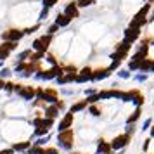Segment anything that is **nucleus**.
Segmentation results:
<instances>
[{
	"label": "nucleus",
	"mask_w": 154,
	"mask_h": 154,
	"mask_svg": "<svg viewBox=\"0 0 154 154\" xmlns=\"http://www.w3.org/2000/svg\"><path fill=\"white\" fill-rule=\"evenodd\" d=\"M147 78H149L147 73H137V75L133 76V80H135L137 83H144V82H147Z\"/></svg>",
	"instance_id": "473e14b6"
},
{
	"label": "nucleus",
	"mask_w": 154,
	"mask_h": 154,
	"mask_svg": "<svg viewBox=\"0 0 154 154\" xmlns=\"http://www.w3.org/2000/svg\"><path fill=\"white\" fill-rule=\"evenodd\" d=\"M43 116H45V118H50V119H57L61 116V111H59V107H57L56 104L47 106V107L43 109Z\"/></svg>",
	"instance_id": "dca6fc26"
},
{
	"label": "nucleus",
	"mask_w": 154,
	"mask_h": 154,
	"mask_svg": "<svg viewBox=\"0 0 154 154\" xmlns=\"http://www.w3.org/2000/svg\"><path fill=\"white\" fill-rule=\"evenodd\" d=\"M76 75L78 73H64V82H66V85L75 83V82H76Z\"/></svg>",
	"instance_id": "7c9ffc66"
},
{
	"label": "nucleus",
	"mask_w": 154,
	"mask_h": 154,
	"mask_svg": "<svg viewBox=\"0 0 154 154\" xmlns=\"http://www.w3.org/2000/svg\"><path fill=\"white\" fill-rule=\"evenodd\" d=\"M12 73H14V69H12V68H2V69H0V80L9 82V78L12 76Z\"/></svg>",
	"instance_id": "5701e85b"
},
{
	"label": "nucleus",
	"mask_w": 154,
	"mask_h": 154,
	"mask_svg": "<svg viewBox=\"0 0 154 154\" xmlns=\"http://www.w3.org/2000/svg\"><path fill=\"white\" fill-rule=\"evenodd\" d=\"M61 94H63V95H73V90H66V88H64V90H61Z\"/></svg>",
	"instance_id": "de8ad7c7"
},
{
	"label": "nucleus",
	"mask_w": 154,
	"mask_h": 154,
	"mask_svg": "<svg viewBox=\"0 0 154 154\" xmlns=\"http://www.w3.org/2000/svg\"><path fill=\"white\" fill-rule=\"evenodd\" d=\"M87 111H88V114H90L92 118H100L102 116V107L99 104H92L87 107Z\"/></svg>",
	"instance_id": "aec40b11"
},
{
	"label": "nucleus",
	"mask_w": 154,
	"mask_h": 154,
	"mask_svg": "<svg viewBox=\"0 0 154 154\" xmlns=\"http://www.w3.org/2000/svg\"><path fill=\"white\" fill-rule=\"evenodd\" d=\"M52 45V35H42L35 38L31 47H33V52H42V54H49V47Z\"/></svg>",
	"instance_id": "39448f33"
},
{
	"label": "nucleus",
	"mask_w": 154,
	"mask_h": 154,
	"mask_svg": "<svg viewBox=\"0 0 154 154\" xmlns=\"http://www.w3.org/2000/svg\"><path fill=\"white\" fill-rule=\"evenodd\" d=\"M49 14H50V9L42 7V9H40V12H38V23H40V21H45V19L49 17Z\"/></svg>",
	"instance_id": "393cba45"
},
{
	"label": "nucleus",
	"mask_w": 154,
	"mask_h": 154,
	"mask_svg": "<svg viewBox=\"0 0 154 154\" xmlns=\"http://www.w3.org/2000/svg\"><path fill=\"white\" fill-rule=\"evenodd\" d=\"M45 61L50 64V68H54V66H59V64H57V57L54 56V54H47V56H45Z\"/></svg>",
	"instance_id": "f704fd0d"
},
{
	"label": "nucleus",
	"mask_w": 154,
	"mask_h": 154,
	"mask_svg": "<svg viewBox=\"0 0 154 154\" xmlns=\"http://www.w3.org/2000/svg\"><path fill=\"white\" fill-rule=\"evenodd\" d=\"M56 106L59 107V111H61V112H66L68 109H69V107H68V104H66V100H63V99H59Z\"/></svg>",
	"instance_id": "ea45409f"
},
{
	"label": "nucleus",
	"mask_w": 154,
	"mask_h": 154,
	"mask_svg": "<svg viewBox=\"0 0 154 154\" xmlns=\"http://www.w3.org/2000/svg\"><path fill=\"white\" fill-rule=\"evenodd\" d=\"M9 56H11V50H7L5 47L0 45V63H4L5 59H9Z\"/></svg>",
	"instance_id": "72a5a7b5"
},
{
	"label": "nucleus",
	"mask_w": 154,
	"mask_h": 154,
	"mask_svg": "<svg viewBox=\"0 0 154 154\" xmlns=\"http://www.w3.org/2000/svg\"><path fill=\"white\" fill-rule=\"evenodd\" d=\"M147 21H149V23L154 21V11H152V16H151V17H147Z\"/></svg>",
	"instance_id": "3c124183"
},
{
	"label": "nucleus",
	"mask_w": 154,
	"mask_h": 154,
	"mask_svg": "<svg viewBox=\"0 0 154 154\" xmlns=\"http://www.w3.org/2000/svg\"><path fill=\"white\" fill-rule=\"evenodd\" d=\"M123 36H125L126 42L133 43L135 40H139V38H140V29H137V28H126L125 31H123Z\"/></svg>",
	"instance_id": "2eb2a0df"
},
{
	"label": "nucleus",
	"mask_w": 154,
	"mask_h": 154,
	"mask_svg": "<svg viewBox=\"0 0 154 154\" xmlns=\"http://www.w3.org/2000/svg\"><path fill=\"white\" fill-rule=\"evenodd\" d=\"M63 14L68 16L71 21L76 19V17H80V7L76 5V2H69V4H66L64 9H63Z\"/></svg>",
	"instance_id": "f8f14e48"
},
{
	"label": "nucleus",
	"mask_w": 154,
	"mask_h": 154,
	"mask_svg": "<svg viewBox=\"0 0 154 154\" xmlns=\"http://www.w3.org/2000/svg\"><path fill=\"white\" fill-rule=\"evenodd\" d=\"M56 83H57V85H66V82H64V75H61V76L57 78Z\"/></svg>",
	"instance_id": "49530a36"
},
{
	"label": "nucleus",
	"mask_w": 154,
	"mask_h": 154,
	"mask_svg": "<svg viewBox=\"0 0 154 154\" xmlns=\"http://www.w3.org/2000/svg\"><path fill=\"white\" fill-rule=\"evenodd\" d=\"M4 87H5V82H4V80H0V90H4Z\"/></svg>",
	"instance_id": "8fccbe9b"
},
{
	"label": "nucleus",
	"mask_w": 154,
	"mask_h": 154,
	"mask_svg": "<svg viewBox=\"0 0 154 154\" xmlns=\"http://www.w3.org/2000/svg\"><path fill=\"white\" fill-rule=\"evenodd\" d=\"M36 99L47 106H54L59 100V92H57V88H52V87H47V88L38 87L36 88Z\"/></svg>",
	"instance_id": "f03ea898"
},
{
	"label": "nucleus",
	"mask_w": 154,
	"mask_h": 154,
	"mask_svg": "<svg viewBox=\"0 0 154 154\" xmlns=\"http://www.w3.org/2000/svg\"><path fill=\"white\" fill-rule=\"evenodd\" d=\"M125 151H126V149H123V151H118V152H112V154H125Z\"/></svg>",
	"instance_id": "603ef678"
},
{
	"label": "nucleus",
	"mask_w": 154,
	"mask_h": 154,
	"mask_svg": "<svg viewBox=\"0 0 154 154\" xmlns=\"http://www.w3.org/2000/svg\"><path fill=\"white\" fill-rule=\"evenodd\" d=\"M59 26V28H66V26H69L71 24V19L68 17V16H64L63 12H59V14L56 16V21H54Z\"/></svg>",
	"instance_id": "6ab92c4d"
},
{
	"label": "nucleus",
	"mask_w": 154,
	"mask_h": 154,
	"mask_svg": "<svg viewBox=\"0 0 154 154\" xmlns=\"http://www.w3.org/2000/svg\"><path fill=\"white\" fill-rule=\"evenodd\" d=\"M56 147L64 152H73L75 149V130H66L56 135Z\"/></svg>",
	"instance_id": "f257e3e1"
},
{
	"label": "nucleus",
	"mask_w": 154,
	"mask_h": 154,
	"mask_svg": "<svg viewBox=\"0 0 154 154\" xmlns=\"http://www.w3.org/2000/svg\"><path fill=\"white\" fill-rule=\"evenodd\" d=\"M140 73H147V75H149V73H154V59H149V57H147V59H144V61H142V63H140Z\"/></svg>",
	"instance_id": "a211bd4d"
},
{
	"label": "nucleus",
	"mask_w": 154,
	"mask_h": 154,
	"mask_svg": "<svg viewBox=\"0 0 154 154\" xmlns=\"http://www.w3.org/2000/svg\"><path fill=\"white\" fill-rule=\"evenodd\" d=\"M14 88H16L14 82H11V80H9V82H5V87H4V92H5V94L12 95V94H14Z\"/></svg>",
	"instance_id": "cd10ccee"
},
{
	"label": "nucleus",
	"mask_w": 154,
	"mask_h": 154,
	"mask_svg": "<svg viewBox=\"0 0 154 154\" xmlns=\"http://www.w3.org/2000/svg\"><path fill=\"white\" fill-rule=\"evenodd\" d=\"M149 137H151V139H154V125L151 126V130H149Z\"/></svg>",
	"instance_id": "09e8293b"
},
{
	"label": "nucleus",
	"mask_w": 154,
	"mask_h": 154,
	"mask_svg": "<svg viewBox=\"0 0 154 154\" xmlns=\"http://www.w3.org/2000/svg\"><path fill=\"white\" fill-rule=\"evenodd\" d=\"M52 139V135H47V137H40V139H33V146H40V147H47L49 140Z\"/></svg>",
	"instance_id": "4be33fe9"
},
{
	"label": "nucleus",
	"mask_w": 154,
	"mask_h": 154,
	"mask_svg": "<svg viewBox=\"0 0 154 154\" xmlns=\"http://www.w3.org/2000/svg\"><path fill=\"white\" fill-rule=\"evenodd\" d=\"M85 100L88 102V106L99 104V102H100V99H99V92H97V94H94V95H88V97H85Z\"/></svg>",
	"instance_id": "2f4dec72"
},
{
	"label": "nucleus",
	"mask_w": 154,
	"mask_h": 154,
	"mask_svg": "<svg viewBox=\"0 0 154 154\" xmlns=\"http://www.w3.org/2000/svg\"><path fill=\"white\" fill-rule=\"evenodd\" d=\"M14 94L17 97L24 100V102H31L36 99V88L35 87H29V85H21V83H16Z\"/></svg>",
	"instance_id": "20e7f679"
},
{
	"label": "nucleus",
	"mask_w": 154,
	"mask_h": 154,
	"mask_svg": "<svg viewBox=\"0 0 154 154\" xmlns=\"http://www.w3.org/2000/svg\"><path fill=\"white\" fill-rule=\"evenodd\" d=\"M147 4H154V0H146Z\"/></svg>",
	"instance_id": "864d4df0"
},
{
	"label": "nucleus",
	"mask_w": 154,
	"mask_h": 154,
	"mask_svg": "<svg viewBox=\"0 0 154 154\" xmlns=\"http://www.w3.org/2000/svg\"><path fill=\"white\" fill-rule=\"evenodd\" d=\"M125 133H128V135H135V132H137V125H125V130H123Z\"/></svg>",
	"instance_id": "a19ab883"
},
{
	"label": "nucleus",
	"mask_w": 154,
	"mask_h": 154,
	"mask_svg": "<svg viewBox=\"0 0 154 154\" xmlns=\"http://www.w3.org/2000/svg\"><path fill=\"white\" fill-rule=\"evenodd\" d=\"M97 88H95V87H94V88H87V90H85V95H87V97H88V95H94V94H97Z\"/></svg>",
	"instance_id": "a18cd8bd"
},
{
	"label": "nucleus",
	"mask_w": 154,
	"mask_h": 154,
	"mask_svg": "<svg viewBox=\"0 0 154 154\" xmlns=\"http://www.w3.org/2000/svg\"><path fill=\"white\" fill-rule=\"evenodd\" d=\"M116 75H118L119 80H130V78H132V73H130L128 69H118Z\"/></svg>",
	"instance_id": "c85d7f7f"
},
{
	"label": "nucleus",
	"mask_w": 154,
	"mask_h": 154,
	"mask_svg": "<svg viewBox=\"0 0 154 154\" xmlns=\"http://www.w3.org/2000/svg\"><path fill=\"white\" fill-rule=\"evenodd\" d=\"M76 2V5L80 9H85V7H90L92 4H95V0H75Z\"/></svg>",
	"instance_id": "c756f323"
},
{
	"label": "nucleus",
	"mask_w": 154,
	"mask_h": 154,
	"mask_svg": "<svg viewBox=\"0 0 154 154\" xmlns=\"http://www.w3.org/2000/svg\"><path fill=\"white\" fill-rule=\"evenodd\" d=\"M59 29H61V28L57 26L56 23H52V24H49V26H47V35H52V36H54L57 31H59Z\"/></svg>",
	"instance_id": "e433bc0d"
},
{
	"label": "nucleus",
	"mask_w": 154,
	"mask_h": 154,
	"mask_svg": "<svg viewBox=\"0 0 154 154\" xmlns=\"http://www.w3.org/2000/svg\"><path fill=\"white\" fill-rule=\"evenodd\" d=\"M99 99H100V100H111V88H109V90H107V88L99 90Z\"/></svg>",
	"instance_id": "a878e982"
},
{
	"label": "nucleus",
	"mask_w": 154,
	"mask_h": 154,
	"mask_svg": "<svg viewBox=\"0 0 154 154\" xmlns=\"http://www.w3.org/2000/svg\"><path fill=\"white\" fill-rule=\"evenodd\" d=\"M151 142H152V139H151V137L144 140V146H142V151H144V152H147V151H149V147H151Z\"/></svg>",
	"instance_id": "c03bdc74"
},
{
	"label": "nucleus",
	"mask_w": 154,
	"mask_h": 154,
	"mask_svg": "<svg viewBox=\"0 0 154 154\" xmlns=\"http://www.w3.org/2000/svg\"><path fill=\"white\" fill-rule=\"evenodd\" d=\"M24 36V29H17V28H9L5 31H2V40L4 42H19Z\"/></svg>",
	"instance_id": "6e6552de"
},
{
	"label": "nucleus",
	"mask_w": 154,
	"mask_h": 154,
	"mask_svg": "<svg viewBox=\"0 0 154 154\" xmlns=\"http://www.w3.org/2000/svg\"><path fill=\"white\" fill-rule=\"evenodd\" d=\"M0 45H2V47H5L7 50H11V52L17 50V43H16V42H2Z\"/></svg>",
	"instance_id": "c9c22d12"
},
{
	"label": "nucleus",
	"mask_w": 154,
	"mask_h": 154,
	"mask_svg": "<svg viewBox=\"0 0 154 154\" xmlns=\"http://www.w3.org/2000/svg\"><path fill=\"white\" fill-rule=\"evenodd\" d=\"M144 102H146V99H144V95L140 94L139 97H135V99H133V102H132V104L135 106V107H142V106H144Z\"/></svg>",
	"instance_id": "58836bf2"
},
{
	"label": "nucleus",
	"mask_w": 154,
	"mask_h": 154,
	"mask_svg": "<svg viewBox=\"0 0 154 154\" xmlns=\"http://www.w3.org/2000/svg\"><path fill=\"white\" fill-rule=\"evenodd\" d=\"M38 29H40V23H36V24L29 26V28H24V35H33V33L38 31Z\"/></svg>",
	"instance_id": "4c0bfd02"
},
{
	"label": "nucleus",
	"mask_w": 154,
	"mask_h": 154,
	"mask_svg": "<svg viewBox=\"0 0 154 154\" xmlns=\"http://www.w3.org/2000/svg\"><path fill=\"white\" fill-rule=\"evenodd\" d=\"M26 154H47V151H45V147H40V146H31V149H29Z\"/></svg>",
	"instance_id": "bb28decb"
},
{
	"label": "nucleus",
	"mask_w": 154,
	"mask_h": 154,
	"mask_svg": "<svg viewBox=\"0 0 154 154\" xmlns=\"http://www.w3.org/2000/svg\"><path fill=\"white\" fill-rule=\"evenodd\" d=\"M111 76V71L107 69V68H102V69H94V75H92V83H95V82H102L106 78Z\"/></svg>",
	"instance_id": "4468645a"
},
{
	"label": "nucleus",
	"mask_w": 154,
	"mask_h": 154,
	"mask_svg": "<svg viewBox=\"0 0 154 154\" xmlns=\"http://www.w3.org/2000/svg\"><path fill=\"white\" fill-rule=\"evenodd\" d=\"M87 107H88V102H87L85 99H82V100H78V102H75V104H71L68 111H69V112H73V114H78V112L85 111Z\"/></svg>",
	"instance_id": "f3484780"
},
{
	"label": "nucleus",
	"mask_w": 154,
	"mask_h": 154,
	"mask_svg": "<svg viewBox=\"0 0 154 154\" xmlns=\"http://www.w3.org/2000/svg\"><path fill=\"white\" fill-rule=\"evenodd\" d=\"M140 118H142V107H135V109L128 114V118L125 119V125H137Z\"/></svg>",
	"instance_id": "ddd939ff"
},
{
	"label": "nucleus",
	"mask_w": 154,
	"mask_h": 154,
	"mask_svg": "<svg viewBox=\"0 0 154 154\" xmlns=\"http://www.w3.org/2000/svg\"><path fill=\"white\" fill-rule=\"evenodd\" d=\"M92 75H94V69H92L90 66H85V68H82V69L78 71L76 75V82L75 83H88V82H92Z\"/></svg>",
	"instance_id": "9d476101"
},
{
	"label": "nucleus",
	"mask_w": 154,
	"mask_h": 154,
	"mask_svg": "<svg viewBox=\"0 0 154 154\" xmlns=\"http://www.w3.org/2000/svg\"><path fill=\"white\" fill-rule=\"evenodd\" d=\"M59 0H42V7H47V9H52L56 5Z\"/></svg>",
	"instance_id": "79ce46f5"
},
{
	"label": "nucleus",
	"mask_w": 154,
	"mask_h": 154,
	"mask_svg": "<svg viewBox=\"0 0 154 154\" xmlns=\"http://www.w3.org/2000/svg\"><path fill=\"white\" fill-rule=\"evenodd\" d=\"M94 154H112L111 142H109V140H106L104 137H99L97 142H95V149H94Z\"/></svg>",
	"instance_id": "1a4fd4ad"
},
{
	"label": "nucleus",
	"mask_w": 154,
	"mask_h": 154,
	"mask_svg": "<svg viewBox=\"0 0 154 154\" xmlns=\"http://www.w3.org/2000/svg\"><path fill=\"white\" fill-rule=\"evenodd\" d=\"M61 75H64L63 66H54V68H49V69H38L33 75V78L38 80V82H52V80L56 82Z\"/></svg>",
	"instance_id": "7ed1b4c3"
},
{
	"label": "nucleus",
	"mask_w": 154,
	"mask_h": 154,
	"mask_svg": "<svg viewBox=\"0 0 154 154\" xmlns=\"http://www.w3.org/2000/svg\"><path fill=\"white\" fill-rule=\"evenodd\" d=\"M130 142H132V135H128V133L121 132L119 135H116V137L111 140L112 152H118V151H123V149H126V147L130 146Z\"/></svg>",
	"instance_id": "423d86ee"
},
{
	"label": "nucleus",
	"mask_w": 154,
	"mask_h": 154,
	"mask_svg": "<svg viewBox=\"0 0 154 154\" xmlns=\"http://www.w3.org/2000/svg\"><path fill=\"white\" fill-rule=\"evenodd\" d=\"M152 125H154V119L149 116V118H146L144 121H142V126H140V130H142V132H149Z\"/></svg>",
	"instance_id": "b1692460"
},
{
	"label": "nucleus",
	"mask_w": 154,
	"mask_h": 154,
	"mask_svg": "<svg viewBox=\"0 0 154 154\" xmlns=\"http://www.w3.org/2000/svg\"><path fill=\"white\" fill-rule=\"evenodd\" d=\"M69 154H82V152H69Z\"/></svg>",
	"instance_id": "5fc2aeb1"
},
{
	"label": "nucleus",
	"mask_w": 154,
	"mask_h": 154,
	"mask_svg": "<svg viewBox=\"0 0 154 154\" xmlns=\"http://www.w3.org/2000/svg\"><path fill=\"white\" fill-rule=\"evenodd\" d=\"M33 146V140L28 139V140H21V142H14V144H11V147L14 149L16 154H26L31 149Z\"/></svg>",
	"instance_id": "9b49d317"
},
{
	"label": "nucleus",
	"mask_w": 154,
	"mask_h": 154,
	"mask_svg": "<svg viewBox=\"0 0 154 154\" xmlns=\"http://www.w3.org/2000/svg\"><path fill=\"white\" fill-rule=\"evenodd\" d=\"M45 151H47V154H61V151H59L57 147H52V146H47Z\"/></svg>",
	"instance_id": "37998d69"
},
{
	"label": "nucleus",
	"mask_w": 154,
	"mask_h": 154,
	"mask_svg": "<svg viewBox=\"0 0 154 154\" xmlns=\"http://www.w3.org/2000/svg\"><path fill=\"white\" fill-rule=\"evenodd\" d=\"M142 154H149V152H142Z\"/></svg>",
	"instance_id": "6e6d98bb"
},
{
	"label": "nucleus",
	"mask_w": 154,
	"mask_h": 154,
	"mask_svg": "<svg viewBox=\"0 0 154 154\" xmlns=\"http://www.w3.org/2000/svg\"><path fill=\"white\" fill-rule=\"evenodd\" d=\"M73 125H75V114L69 112V111H66L63 116H61L59 123L56 125V132L61 133V132H66V130H71Z\"/></svg>",
	"instance_id": "0eeeda50"
},
{
	"label": "nucleus",
	"mask_w": 154,
	"mask_h": 154,
	"mask_svg": "<svg viewBox=\"0 0 154 154\" xmlns=\"http://www.w3.org/2000/svg\"><path fill=\"white\" fill-rule=\"evenodd\" d=\"M31 54H33V50H23V52L17 54L16 61H17V63H28L29 57H31Z\"/></svg>",
	"instance_id": "412c9836"
}]
</instances>
